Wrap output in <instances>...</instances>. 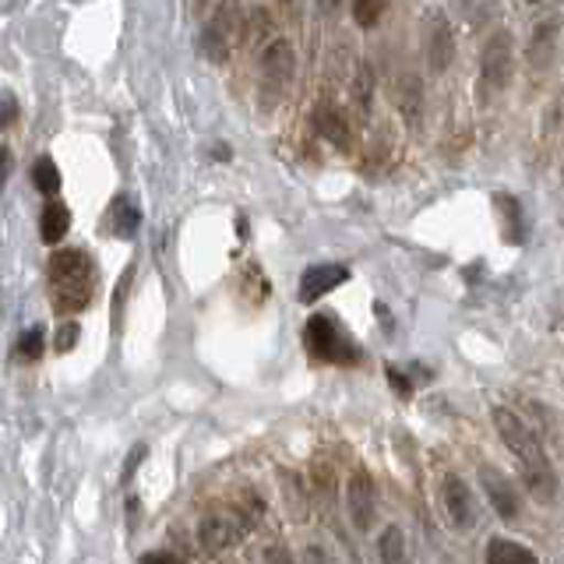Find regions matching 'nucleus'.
<instances>
[{"label":"nucleus","instance_id":"nucleus-21","mask_svg":"<svg viewBox=\"0 0 564 564\" xmlns=\"http://www.w3.org/2000/svg\"><path fill=\"white\" fill-rule=\"evenodd\" d=\"M388 11V0H352V22L360 29H375Z\"/></svg>","mask_w":564,"mask_h":564},{"label":"nucleus","instance_id":"nucleus-8","mask_svg":"<svg viewBox=\"0 0 564 564\" xmlns=\"http://www.w3.org/2000/svg\"><path fill=\"white\" fill-rule=\"evenodd\" d=\"M346 508H349L352 525H357L360 533H367V529L375 525V519H378V487H375V476H370L367 469H357L349 476Z\"/></svg>","mask_w":564,"mask_h":564},{"label":"nucleus","instance_id":"nucleus-2","mask_svg":"<svg viewBox=\"0 0 564 564\" xmlns=\"http://www.w3.org/2000/svg\"><path fill=\"white\" fill-rule=\"evenodd\" d=\"M50 300L57 314H78L93 304L96 296V264L78 247H64V251H53L50 264Z\"/></svg>","mask_w":564,"mask_h":564},{"label":"nucleus","instance_id":"nucleus-22","mask_svg":"<svg viewBox=\"0 0 564 564\" xmlns=\"http://www.w3.org/2000/svg\"><path fill=\"white\" fill-rule=\"evenodd\" d=\"M378 557L381 561H402L405 557V540H402V529L399 525H388L381 540H378Z\"/></svg>","mask_w":564,"mask_h":564},{"label":"nucleus","instance_id":"nucleus-11","mask_svg":"<svg viewBox=\"0 0 564 564\" xmlns=\"http://www.w3.org/2000/svg\"><path fill=\"white\" fill-rule=\"evenodd\" d=\"M349 279V269L346 264H314V269L304 272V279H300V300L304 304H314L317 296L332 293L335 286H343V282Z\"/></svg>","mask_w":564,"mask_h":564},{"label":"nucleus","instance_id":"nucleus-14","mask_svg":"<svg viewBox=\"0 0 564 564\" xmlns=\"http://www.w3.org/2000/svg\"><path fill=\"white\" fill-rule=\"evenodd\" d=\"M67 229H70V212L64 202L57 198H50L40 212V237L43 243H61L67 237Z\"/></svg>","mask_w":564,"mask_h":564},{"label":"nucleus","instance_id":"nucleus-15","mask_svg":"<svg viewBox=\"0 0 564 564\" xmlns=\"http://www.w3.org/2000/svg\"><path fill=\"white\" fill-rule=\"evenodd\" d=\"M484 557H487V564H536L540 561L529 546H522L516 540H501V536H494L487 543Z\"/></svg>","mask_w":564,"mask_h":564},{"label":"nucleus","instance_id":"nucleus-32","mask_svg":"<svg viewBox=\"0 0 564 564\" xmlns=\"http://www.w3.org/2000/svg\"><path fill=\"white\" fill-rule=\"evenodd\" d=\"M335 4H339V0H322V11H325V14H332V11H335Z\"/></svg>","mask_w":564,"mask_h":564},{"label":"nucleus","instance_id":"nucleus-17","mask_svg":"<svg viewBox=\"0 0 564 564\" xmlns=\"http://www.w3.org/2000/svg\"><path fill=\"white\" fill-rule=\"evenodd\" d=\"M494 205H498L501 219H505V237L508 243H522L525 240V219H522V208L511 194H494Z\"/></svg>","mask_w":564,"mask_h":564},{"label":"nucleus","instance_id":"nucleus-30","mask_svg":"<svg viewBox=\"0 0 564 564\" xmlns=\"http://www.w3.org/2000/svg\"><path fill=\"white\" fill-rule=\"evenodd\" d=\"M261 557H264V561H290V554H286V551H264Z\"/></svg>","mask_w":564,"mask_h":564},{"label":"nucleus","instance_id":"nucleus-4","mask_svg":"<svg viewBox=\"0 0 564 564\" xmlns=\"http://www.w3.org/2000/svg\"><path fill=\"white\" fill-rule=\"evenodd\" d=\"M296 75V53L286 40H272L261 53L258 88H261V110H275L279 99L286 96V88Z\"/></svg>","mask_w":564,"mask_h":564},{"label":"nucleus","instance_id":"nucleus-13","mask_svg":"<svg viewBox=\"0 0 564 564\" xmlns=\"http://www.w3.org/2000/svg\"><path fill=\"white\" fill-rule=\"evenodd\" d=\"M557 40H561V22L557 18H543V22L533 29L529 35V46H525V57L536 70L551 67V61L557 57Z\"/></svg>","mask_w":564,"mask_h":564},{"label":"nucleus","instance_id":"nucleus-34","mask_svg":"<svg viewBox=\"0 0 564 564\" xmlns=\"http://www.w3.org/2000/svg\"><path fill=\"white\" fill-rule=\"evenodd\" d=\"M525 4H540V0H525Z\"/></svg>","mask_w":564,"mask_h":564},{"label":"nucleus","instance_id":"nucleus-20","mask_svg":"<svg viewBox=\"0 0 564 564\" xmlns=\"http://www.w3.org/2000/svg\"><path fill=\"white\" fill-rule=\"evenodd\" d=\"M138 226H141V212L131 198H117L113 202V234L123 237V240H134L138 234Z\"/></svg>","mask_w":564,"mask_h":564},{"label":"nucleus","instance_id":"nucleus-5","mask_svg":"<svg viewBox=\"0 0 564 564\" xmlns=\"http://www.w3.org/2000/svg\"><path fill=\"white\" fill-rule=\"evenodd\" d=\"M511 75H516V43H511V32L498 29L484 43L480 53V88L484 96H501Z\"/></svg>","mask_w":564,"mask_h":564},{"label":"nucleus","instance_id":"nucleus-24","mask_svg":"<svg viewBox=\"0 0 564 564\" xmlns=\"http://www.w3.org/2000/svg\"><path fill=\"white\" fill-rule=\"evenodd\" d=\"M384 378L392 381V388L402 395V399H410L413 395V388H416V381H413V367H410V375H402V367H395V364H388L384 367Z\"/></svg>","mask_w":564,"mask_h":564},{"label":"nucleus","instance_id":"nucleus-23","mask_svg":"<svg viewBox=\"0 0 564 564\" xmlns=\"http://www.w3.org/2000/svg\"><path fill=\"white\" fill-rule=\"evenodd\" d=\"M18 357L29 364L43 357V328H29L22 339H18Z\"/></svg>","mask_w":564,"mask_h":564},{"label":"nucleus","instance_id":"nucleus-16","mask_svg":"<svg viewBox=\"0 0 564 564\" xmlns=\"http://www.w3.org/2000/svg\"><path fill=\"white\" fill-rule=\"evenodd\" d=\"M395 99H399V110L410 123H420L423 117V85L416 75H402L399 78V88H395Z\"/></svg>","mask_w":564,"mask_h":564},{"label":"nucleus","instance_id":"nucleus-7","mask_svg":"<svg viewBox=\"0 0 564 564\" xmlns=\"http://www.w3.org/2000/svg\"><path fill=\"white\" fill-rule=\"evenodd\" d=\"M423 57H427L431 70H448L452 61H455V35H452V25L448 18L441 11H431L423 18Z\"/></svg>","mask_w":564,"mask_h":564},{"label":"nucleus","instance_id":"nucleus-28","mask_svg":"<svg viewBox=\"0 0 564 564\" xmlns=\"http://www.w3.org/2000/svg\"><path fill=\"white\" fill-rule=\"evenodd\" d=\"M11 166H14V159H11L8 145H0V181H8V176H11Z\"/></svg>","mask_w":564,"mask_h":564},{"label":"nucleus","instance_id":"nucleus-1","mask_svg":"<svg viewBox=\"0 0 564 564\" xmlns=\"http://www.w3.org/2000/svg\"><path fill=\"white\" fill-rule=\"evenodd\" d=\"M490 416H494V427H498L508 452L516 455V463L522 469V480H525V490L533 494L540 505H551L557 498V476H554L551 463H546L543 445L536 441V434L529 431L516 413L505 410V405H498Z\"/></svg>","mask_w":564,"mask_h":564},{"label":"nucleus","instance_id":"nucleus-10","mask_svg":"<svg viewBox=\"0 0 564 564\" xmlns=\"http://www.w3.org/2000/svg\"><path fill=\"white\" fill-rule=\"evenodd\" d=\"M480 487L487 494L490 508L498 511L505 522H516L519 511H522V498H519V487L508 480L501 469L494 466H480Z\"/></svg>","mask_w":564,"mask_h":564},{"label":"nucleus","instance_id":"nucleus-26","mask_svg":"<svg viewBox=\"0 0 564 564\" xmlns=\"http://www.w3.org/2000/svg\"><path fill=\"white\" fill-rule=\"evenodd\" d=\"M78 335H82V328H78L75 322H67V325H61V332H57V349H61V352H67V349H75V343H78Z\"/></svg>","mask_w":564,"mask_h":564},{"label":"nucleus","instance_id":"nucleus-6","mask_svg":"<svg viewBox=\"0 0 564 564\" xmlns=\"http://www.w3.org/2000/svg\"><path fill=\"white\" fill-rule=\"evenodd\" d=\"M243 35V14L237 4H223L212 22L202 32V50L212 64H226L229 61V50H234V40Z\"/></svg>","mask_w":564,"mask_h":564},{"label":"nucleus","instance_id":"nucleus-19","mask_svg":"<svg viewBox=\"0 0 564 564\" xmlns=\"http://www.w3.org/2000/svg\"><path fill=\"white\" fill-rule=\"evenodd\" d=\"M32 187L46 194V198H57L61 194V170L50 155H43L40 163H32Z\"/></svg>","mask_w":564,"mask_h":564},{"label":"nucleus","instance_id":"nucleus-33","mask_svg":"<svg viewBox=\"0 0 564 564\" xmlns=\"http://www.w3.org/2000/svg\"><path fill=\"white\" fill-rule=\"evenodd\" d=\"M466 8H480V4H490V0H463Z\"/></svg>","mask_w":564,"mask_h":564},{"label":"nucleus","instance_id":"nucleus-3","mask_svg":"<svg viewBox=\"0 0 564 564\" xmlns=\"http://www.w3.org/2000/svg\"><path fill=\"white\" fill-rule=\"evenodd\" d=\"M304 343L311 349V357L322 364L335 367H357L360 364V349L352 346V339L343 332V325L328 314H311V322L304 328Z\"/></svg>","mask_w":564,"mask_h":564},{"label":"nucleus","instance_id":"nucleus-9","mask_svg":"<svg viewBox=\"0 0 564 564\" xmlns=\"http://www.w3.org/2000/svg\"><path fill=\"white\" fill-rule=\"evenodd\" d=\"M441 501H445V511H448V519L458 533H469V529H476V522H480L476 498H473V490L463 476H455V473L445 476V484H441Z\"/></svg>","mask_w":564,"mask_h":564},{"label":"nucleus","instance_id":"nucleus-27","mask_svg":"<svg viewBox=\"0 0 564 564\" xmlns=\"http://www.w3.org/2000/svg\"><path fill=\"white\" fill-rule=\"evenodd\" d=\"M14 120H18V102L4 99V102H0V128H11Z\"/></svg>","mask_w":564,"mask_h":564},{"label":"nucleus","instance_id":"nucleus-18","mask_svg":"<svg viewBox=\"0 0 564 564\" xmlns=\"http://www.w3.org/2000/svg\"><path fill=\"white\" fill-rule=\"evenodd\" d=\"M279 480H282V501H286L290 516H293V519H307V494H304V480H300L296 473H286V469L279 473Z\"/></svg>","mask_w":564,"mask_h":564},{"label":"nucleus","instance_id":"nucleus-31","mask_svg":"<svg viewBox=\"0 0 564 564\" xmlns=\"http://www.w3.org/2000/svg\"><path fill=\"white\" fill-rule=\"evenodd\" d=\"M304 557H307V561H328V554H325V551H307Z\"/></svg>","mask_w":564,"mask_h":564},{"label":"nucleus","instance_id":"nucleus-29","mask_svg":"<svg viewBox=\"0 0 564 564\" xmlns=\"http://www.w3.org/2000/svg\"><path fill=\"white\" fill-rule=\"evenodd\" d=\"M141 561H181V554H173V551H149Z\"/></svg>","mask_w":564,"mask_h":564},{"label":"nucleus","instance_id":"nucleus-12","mask_svg":"<svg viewBox=\"0 0 564 564\" xmlns=\"http://www.w3.org/2000/svg\"><path fill=\"white\" fill-rule=\"evenodd\" d=\"M314 131L335 149H349L352 145V123H349V117L339 110V106H332V102H322L314 110Z\"/></svg>","mask_w":564,"mask_h":564},{"label":"nucleus","instance_id":"nucleus-25","mask_svg":"<svg viewBox=\"0 0 564 564\" xmlns=\"http://www.w3.org/2000/svg\"><path fill=\"white\" fill-rule=\"evenodd\" d=\"M357 70H360V82H357V88H352V96H357L360 110H367V106H370V88H375V82H370V67L367 64H360Z\"/></svg>","mask_w":564,"mask_h":564}]
</instances>
